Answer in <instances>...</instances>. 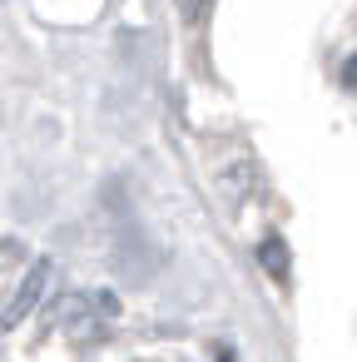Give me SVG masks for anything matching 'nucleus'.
Masks as SVG:
<instances>
[{
  "instance_id": "nucleus-1",
  "label": "nucleus",
  "mask_w": 357,
  "mask_h": 362,
  "mask_svg": "<svg viewBox=\"0 0 357 362\" xmlns=\"http://www.w3.org/2000/svg\"><path fill=\"white\" fill-rule=\"evenodd\" d=\"M115 322H119V298H115L110 288L75 293L70 308H65V317H60V327H65V337H70L75 347H95V342H105Z\"/></svg>"
},
{
  "instance_id": "nucleus-2",
  "label": "nucleus",
  "mask_w": 357,
  "mask_h": 362,
  "mask_svg": "<svg viewBox=\"0 0 357 362\" xmlns=\"http://www.w3.org/2000/svg\"><path fill=\"white\" fill-rule=\"evenodd\" d=\"M50 283H55V263L50 258H40L30 273H25V283H21V293L11 298V308L0 313V332H11V327H21V317H30L35 308H40V298L50 293Z\"/></svg>"
},
{
  "instance_id": "nucleus-3",
  "label": "nucleus",
  "mask_w": 357,
  "mask_h": 362,
  "mask_svg": "<svg viewBox=\"0 0 357 362\" xmlns=\"http://www.w3.org/2000/svg\"><path fill=\"white\" fill-rule=\"evenodd\" d=\"M258 263H263V268H268V273H273L278 283H288V243H283L278 233L258 243Z\"/></svg>"
},
{
  "instance_id": "nucleus-4",
  "label": "nucleus",
  "mask_w": 357,
  "mask_h": 362,
  "mask_svg": "<svg viewBox=\"0 0 357 362\" xmlns=\"http://www.w3.org/2000/svg\"><path fill=\"white\" fill-rule=\"evenodd\" d=\"M174 6H179V16H184L189 25H199V21L213 11V0H174Z\"/></svg>"
},
{
  "instance_id": "nucleus-5",
  "label": "nucleus",
  "mask_w": 357,
  "mask_h": 362,
  "mask_svg": "<svg viewBox=\"0 0 357 362\" xmlns=\"http://www.w3.org/2000/svg\"><path fill=\"white\" fill-rule=\"evenodd\" d=\"M342 85L357 95V50H352V55H347V65H342Z\"/></svg>"
},
{
  "instance_id": "nucleus-6",
  "label": "nucleus",
  "mask_w": 357,
  "mask_h": 362,
  "mask_svg": "<svg viewBox=\"0 0 357 362\" xmlns=\"http://www.w3.org/2000/svg\"><path fill=\"white\" fill-rule=\"evenodd\" d=\"M11 258H21V243H0V268H6Z\"/></svg>"
},
{
  "instance_id": "nucleus-7",
  "label": "nucleus",
  "mask_w": 357,
  "mask_h": 362,
  "mask_svg": "<svg viewBox=\"0 0 357 362\" xmlns=\"http://www.w3.org/2000/svg\"><path fill=\"white\" fill-rule=\"evenodd\" d=\"M218 362H238V357H233V352H228V347H218Z\"/></svg>"
}]
</instances>
